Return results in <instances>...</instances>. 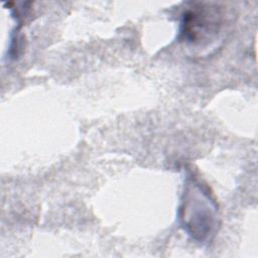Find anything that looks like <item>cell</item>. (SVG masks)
<instances>
[{"mask_svg":"<svg viewBox=\"0 0 258 258\" xmlns=\"http://www.w3.org/2000/svg\"><path fill=\"white\" fill-rule=\"evenodd\" d=\"M222 16L219 7L192 4L181 14L179 40L195 46L211 42L220 32Z\"/></svg>","mask_w":258,"mask_h":258,"instance_id":"2","label":"cell"},{"mask_svg":"<svg viewBox=\"0 0 258 258\" xmlns=\"http://www.w3.org/2000/svg\"><path fill=\"white\" fill-rule=\"evenodd\" d=\"M181 228L196 242L211 243L220 228V211L210 189L192 175L185 178L178 207Z\"/></svg>","mask_w":258,"mask_h":258,"instance_id":"1","label":"cell"}]
</instances>
